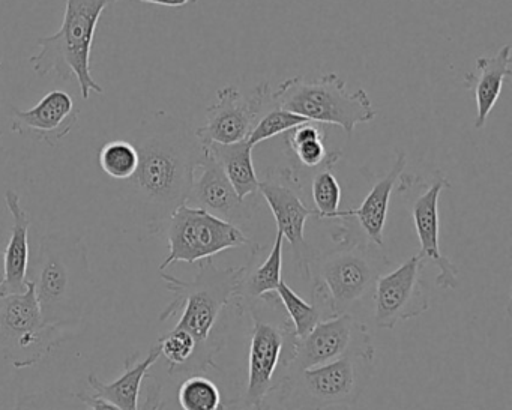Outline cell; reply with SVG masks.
Here are the masks:
<instances>
[{
    "label": "cell",
    "mask_w": 512,
    "mask_h": 410,
    "mask_svg": "<svg viewBox=\"0 0 512 410\" xmlns=\"http://www.w3.org/2000/svg\"><path fill=\"white\" fill-rule=\"evenodd\" d=\"M139 166L127 181L130 200L148 236L161 233L179 206L185 205L206 148L184 119L155 112L133 134Z\"/></svg>",
    "instance_id": "1"
},
{
    "label": "cell",
    "mask_w": 512,
    "mask_h": 410,
    "mask_svg": "<svg viewBox=\"0 0 512 410\" xmlns=\"http://www.w3.org/2000/svg\"><path fill=\"white\" fill-rule=\"evenodd\" d=\"M245 271L247 265L220 268L212 257L200 260L199 271L191 281L161 271V280L175 298L164 308L160 320L166 322L181 314L175 328L190 332L197 344L187 377L211 368L218 370L217 356L226 347L224 314L238 299Z\"/></svg>",
    "instance_id": "2"
},
{
    "label": "cell",
    "mask_w": 512,
    "mask_h": 410,
    "mask_svg": "<svg viewBox=\"0 0 512 410\" xmlns=\"http://www.w3.org/2000/svg\"><path fill=\"white\" fill-rule=\"evenodd\" d=\"M28 280L34 283L47 325L65 331L79 325L94 295L85 242L61 232L44 236Z\"/></svg>",
    "instance_id": "3"
},
{
    "label": "cell",
    "mask_w": 512,
    "mask_h": 410,
    "mask_svg": "<svg viewBox=\"0 0 512 410\" xmlns=\"http://www.w3.org/2000/svg\"><path fill=\"white\" fill-rule=\"evenodd\" d=\"M233 305L239 316L250 317L248 374L244 391L226 400L224 410H260L293 361L298 337L277 293L248 302L236 299Z\"/></svg>",
    "instance_id": "4"
},
{
    "label": "cell",
    "mask_w": 512,
    "mask_h": 410,
    "mask_svg": "<svg viewBox=\"0 0 512 410\" xmlns=\"http://www.w3.org/2000/svg\"><path fill=\"white\" fill-rule=\"evenodd\" d=\"M332 239L338 247L313 256L308 277L313 283L311 299L319 302L329 317L350 313L391 265L382 247L356 235L346 221H340Z\"/></svg>",
    "instance_id": "5"
},
{
    "label": "cell",
    "mask_w": 512,
    "mask_h": 410,
    "mask_svg": "<svg viewBox=\"0 0 512 410\" xmlns=\"http://www.w3.org/2000/svg\"><path fill=\"white\" fill-rule=\"evenodd\" d=\"M112 2L67 0L59 31L38 38L40 52L29 59L34 73L40 77L56 76L64 82L76 79L83 100H89L92 92L103 95V86L91 73V52L98 22Z\"/></svg>",
    "instance_id": "6"
},
{
    "label": "cell",
    "mask_w": 512,
    "mask_h": 410,
    "mask_svg": "<svg viewBox=\"0 0 512 410\" xmlns=\"http://www.w3.org/2000/svg\"><path fill=\"white\" fill-rule=\"evenodd\" d=\"M275 106L317 124L335 125L352 136L358 125L374 121V109L365 89L347 92V83L337 73L317 79L302 76L284 80L272 92Z\"/></svg>",
    "instance_id": "7"
},
{
    "label": "cell",
    "mask_w": 512,
    "mask_h": 410,
    "mask_svg": "<svg viewBox=\"0 0 512 410\" xmlns=\"http://www.w3.org/2000/svg\"><path fill=\"white\" fill-rule=\"evenodd\" d=\"M374 359L349 355L322 367L287 370L275 394L281 410H328L358 403L373 374Z\"/></svg>",
    "instance_id": "8"
},
{
    "label": "cell",
    "mask_w": 512,
    "mask_h": 410,
    "mask_svg": "<svg viewBox=\"0 0 512 410\" xmlns=\"http://www.w3.org/2000/svg\"><path fill=\"white\" fill-rule=\"evenodd\" d=\"M64 334L44 322L32 281L26 292L0 296V358L14 367L40 364L67 340Z\"/></svg>",
    "instance_id": "9"
},
{
    "label": "cell",
    "mask_w": 512,
    "mask_h": 410,
    "mask_svg": "<svg viewBox=\"0 0 512 410\" xmlns=\"http://www.w3.org/2000/svg\"><path fill=\"white\" fill-rule=\"evenodd\" d=\"M164 229L169 256L161 263L160 271H166L173 263H196L233 248H260L239 227L188 205L179 206Z\"/></svg>",
    "instance_id": "10"
},
{
    "label": "cell",
    "mask_w": 512,
    "mask_h": 410,
    "mask_svg": "<svg viewBox=\"0 0 512 410\" xmlns=\"http://www.w3.org/2000/svg\"><path fill=\"white\" fill-rule=\"evenodd\" d=\"M398 193L403 194L409 203L413 226L419 239V256L430 260L436 266V286L443 290H454L458 287V269L440 250V215L439 199L443 190L451 187L443 173L434 172L424 176L401 175Z\"/></svg>",
    "instance_id": "11"
},
{
    "label": "cell",
    "mask_w": 512,
    "mask_h": 410,
    "mask_svg": "<svg viewBox=\"0 0 512 410\" xmlns=\"http://www.w3.org/2000/svg\"><path fill=\"white\" fill-rule=\"evenodd\" d=\"M259 193L274 215L277 232L292 248L298 274L308 281L313 253L305 239V226L308 218H316V211L308 208L302 200L299 176L292 167L268 169L262 181H259Z\"/></svg>",
    "instance_id": "12"
},
{
    "label": "cell",
    "mask_w": 512,
    "mask_h": 410,
    "mask_svg": "<svg viewBox=\"0 0 512 410\" xmlns=\"http://www.w3.org/2000/svg\"><path fill=\"white\" fill-rule=\"evenodd\" d=\"M373 337L365 323L350 313L320 322L310 334L298 338L295 356L287 370L322 367L349 355L374 359Z\"/></svg>",
    "instance_id": "13"
},
{
    "label": "cell",
    "mask_w": 512,
    "mask_h": 410,
    "mask_svg": "<svg viewBox=\"0 0 512 410\" xmlns=\"http://www.w3.org/2000/svg\"><path fill=\"white\" fill-rule=\"evenodd\" d=\"M272 106L274 101L268 82L257 85L250 97L235 86L221 88L217 92V101L206 110V124L194 130L197 139L203 146L247 140L260 116Z\"/></svg>",
    "instance_id": "14"
},
{
    "label": "cell",
    "mask_w": 512,
    "mask_h": 410,
    "mask_svg": "<svg viewBox=\"0 0 512 410\" xmlns=\"http://www.w3.org/2000/svg\"><path fill=\"white\" fill-rule=\"evenodd\" d=\"M425 260L419 254L385 272L374 286V323L380 329H394L427 313L430 296L424 281Z\"/></svg>",
    "instance_id": "15"
},
{
    "label": "cell",
    "mask_w": 512,
    "mask_h": 410,
    "mask_svg": "<svg viewBox=\"0 0 512 410\" xmlns=\"http://www.w3.org/2000/svg\"><path fill=\"white\" fill-rule=\"evenodd\" d=\"M199 170L200 175L194 178L193 188L185 205L202 209L245 232L259 208L257 194L241 199L208 149Z\"/></svg>",
    "instance_id": "16"
},
{
    "label": "cell",
    "mask_w": 512,
    "mask_h": 410,
    "mask_svg": "<svg viewBox=\"0 0 512 410\" xmlns=\"http://www.w3.org/2000/svg\"><path fill=\"white\" fill-rule=\"evenodd\" d=\"M14 133L32 136L50 146L58 145L79 121L73 97L65 91H50L32 109L10 107Z\"/></svg>",
    "instance_id": "17"
},
{
    "label": "cell",
    "mask_w": 512,
    "mask_h": 410,
    "mask_svg": "<svg viewBox=\"0 0 512 410\" xmlns=\"http://www.w3.org/2000/svg\"><path fill=\"white\" fill-rule=\"evenodd\" d=\"M406 164V152L398 151L391 170L383 178L377 179L376 184L371 187L358 208L341 211V218L338 221H346L355 230L356 235L362 236L371 244L383 248L389 200H391L395 184L406 169Z\"/></svg>",
    "instance_id": "18"
},
{
    "label": "cell",
    "mask_w": 512,
    "mask_h": 410,
    "mask_svg": "<svg viewBox=\"0 0 512 410\" xmlns=\"http://www.w3.org/2000/svg\"><path fill=\"white\" fill-rule=\"evenodd\" d=\"M5 203L13 218V230L5 247V281L0 286V296L16 295L28 289L29 274V220L19 194L14 190L5 193Z\"/></svg>",
    "instance_id": "19"
},
{
    "label": "cell",
    "mask_w": 512,
    "mask_h": 410,
    "mask_svg": "<svg viewBox=\"0 0 512 410\" xmlns=\"http://www.w3.org/2000/svg\"><path fill=\"white\" fill-rule=\"evenodd\" d=\"M475 64L479 76L466 74L464 82L473 89V98H475L476 118L473 127L476 130H482L502 94L503 83L512 76L511 46L505 44L494 56H479Z\"/></svg>",
    "instance_id": "20"
},
{
    "label": "cell",
    "mask_w": 512,
    "mask_h": 410,
    "mask_svg": "<svg viewBox=\"0 0 512 410\" xmlns=\"http://www.w3.org/2000/svg\"><path fill=\"white\" fill-rule=\"evenodd\" d=\"M139 358L140 353L137 352L125 359L124 373L110 383L101 382L95 374H89L88 383L94 389V394L122 410H140V389L149 370L161 358L160 347L155 344L142 362H139Z\"/></svg>",
    "instance_id": "21"
},
{
    "label": "cell",
    "mask_w": 512,
    "mask_h": 410,
    "mask_svg": "<svg viewBox=\"0 0 512 410\" xmlns=\"http://www.w3.org/2000/svg\"><path fill=\"white\" fill-rule=\"evenodd\" d=\"M284 142L293 163L302 169H332L343 158L341 151L328 148L325 128L317 122H305L287 131Z\"/></svg>",
    "instance_id": "22"
},
{
    "label": "cell",
    "mask_w": 512,
    "mask_h": 410,
    "mask_svg": "<svg viewBox=\"0 0 512 410\" xmlns=\"http://www.w3.org/2000/svg\"><path fill=\"white\" fill-rule=\"evenodd\" d=\"M205 148L218 161L241 199L259 194L260 179L253 164L254 148L247 140L229 145L212 143Z\"/></svg>",
    "instance_id": "23"
},
{
    "label": "cell",
    "mask_w": 512,
    "mask_h": 410,
    "mask_svg": "<svg viewBox=\"0 0 512 410\" xmlns=\"http://www.w3.org/2000/svg\"><path fill=\"white\" fill-rule=\"evenodd\" d=\"M283 245V235L280 232L275 233L269 256L254 269H250L248 263L247 271L239 284V301H254L268 293H277L278 286L283 281Z\"/></svg>",
    "instance_id": "24"
},
{
    "label": "cell",
    "mask_w": 512,
    "mask_h": 410,
    "mask_svg": "<svg viewBox=\"0 0 512 410\" xmlns=\"http://www.w3.org/2000/svg\"><path fill=\"white\" fill-rule=\"evenodd\" d=\"M277 296L280 298L281 305L289 316L298 338L310 334L323 320L331 319L319 302L313 301V299L311 302L305 301L284 280L278 286Z\"/></svg>",
    "instance_id": "25"
},
{
    "label": "cell",
    "mask_w": 512,
    "mask_h": 410,
    "mask_svg": "<svg viewBox=\"0 0 512 410\" xmlns=\"http://www.w3.org/2000/svg\"><path fill=\"white\" fill-rule=\"evenodd\" d=\"M178 401L182 410H224L220 388L203 374L185 377L178 389Z\"/></svg>",
    "instance_id": "26"
},
{
    "label": "cell",
    "mask_w": 512,
    "mask_h": 410,
    "mask_svg": "<svg viewBox=\"0 0 512 410\" xmlns=\"http://www.w3.org/2000/svg\"><path fill=\"white\" fill-rule=\"evenodd\" d=\"M341 187L332 169H320L314 173L311 181L316 220L338 221L341 218Z\"/></svg>",
    "instance_id": "27"
},
{
    "label": "cell",
    "mask_w": 512,
    "mask_h": 410,
    "mask_svg": "<svg viewBox=\"0 0 512 410\" xmlns=\"http://www.w3.org/2000/svg\"><path fill=\"white\" fill-rule=\"evenodd\" d=\"M161 356L169 362V374L187 377L188 368L196 355L197 344L193 335L184 329H170L163 337L158 338Z\"/></svg>",
    "instance_id": "28"
},
{
    "label": "cell",
    "mask_w": 512,
    "mask_h": 410,
    "mask_svg": "<svg viewBox=\"0 0 512 410\" xmlns=\"http://www.w3.org/2000/svg\"><path fill=\"white\" fill-rule=\"evenodd\" d=\"M101 169L115 181L127 182L133 178L139 166V154L133 143L115 140L106 143L98 154Z\"/></svg>",
    "instance_id": "29"
},
{
    "label": "cell",
    "mask_w": 512,
    "mask_h": 410,
    "mask_svg": "<svg viewBox=\"0 0 512 410\" xmlns=\"http://www.w3.org/2000/svg\"><path fill=\"white\" fill-rule=\"evenodd\" d=\"M305 122L310 121L302 118V116L295 115V113L280 109V107L274 104L271 109L266 110L260 116L259 121L251 130L247 142L254 148V146L260 145V143L266 142V140L272 139V137L278 136V134L287 133V131L299 127V125L305 124Z\"/></svg>",
    "instance_id": "30"
},
{
    "label": "cell",
    "mask_w": 512,
    "mask_h": 410,
    "mask_svg": "<svg viewBox=\"0 0 512 410\" xmlns=\"http://www.w3.org/2000/svg\"><path fill=\"white\" fill-rule=\"evenodd\" d=\"M13 410H89V407L76 394L46 389L22 395Z\"/></svg>",
    "instance_id": "31"
},
{
    "label": "cell",
    "mask_w": 512,
    "mask_h": 410,
    "mask_svg": "<svg viewBox=\"0 0 512 410\" xmlns=\"http://www.w3.org/2000/svg\"><path fill=\"white\" fill-rule=\"evenodd\" d=\"M158 383H151L146 394L145 403L140 410H166V401L163 400V391Z\"/></svg>",
    "instance_id": "32"
},
{
    "label": "cell",
    "mask_w": 512,
    "mask_h": 410,
    "mask_svg": "<svg viewBox=\"0 0 512 410\" xmlns=\"http://www.w3.org/2000/svg\"><path fill=\"white\" fill-rule=\"evenodd\" d=\"M76 395L79 400H82L89 407V410H122L116 404L110 403V401L104 400V398L98 397L95 394L77 392Z\"/></svg>",
    "instance_id": "33"
},
{
    "label": "cell",
    "mask_w": 512,
    "mask_h": 410,
    "mask_svg": "<svg viewBox=\"0 0 512 410\" xmlns=\"http://www.w3.org/2000/svg\"><path fill=\"white\" fill-rule=\"evenodd\" d=\"M137 2H143V4L158 5V7L167 8H184L188 5H194L199 0H137Z\"/></svg>",
    "instance_id": "34"
},
{
    "label": "cell",
    "mask_w": 512,
    "mask_h": 410,
    "mask_svg": "<svg viewBox=\"0 0 512 410\" xmlns=\"http://www.w3.org/2000/svg\"><path fill=\"white\" fill-rule=\"evenodd\" d=\"M7 235L0 230V286L5 281V247H7Z\"/></svg>",
    "instance_id": "35"
},
{
    "label": "cell",
    "mask_w": 512,
    "mask_h": 410,
    "mask_svg": "<svg viewBox=\"0 0 512 410\" xmlns=\"http://www.w3.org/2000/svg\"><path fill=\"white\" fill-rule=\"evenodd\" d=\"M8 161V151L2 143V133H0V170L4 169L5 163Z\"/></svg>",
    "instance_id": "36"
},
{
    "label": "cell",
    "mask_w": 512,
    "mask_h": 410,
    "mask_svg": "<svg viewBox=\"0 0 512 410\" xmlns=\"http://www.w3.org/2000/svg\"><path fill=\"white\" fill-rule=\"evenodd\" d=\"M260 410H271V406H269V404H268V406H265V407H263V409H260Z\"/></svg>",
    "instance_id": "37"
},
{
    "label": "cell",
    "mask_w": 512,
    "mask_h": 410,
    "mask_svg": "<svg viewBox=\"0 0 512 410\" xmlns=\"http://www.w3.org/2000/svg\"><path fill=\"white\" fill-rule=\"evenodd\" d=\"M0 67H2V61H0Z\"/></svg>",
    "instance_id": "38"
}]
</instances>
